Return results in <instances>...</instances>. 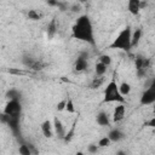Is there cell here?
Returning a JSON list of instances; mask_svg holds the SVG:
<instances>
[{"label":"cell","mask_w":155,"mask_h":155,"mask_svg":"<svg viewBox=\"0 0 155 155\" xmlns=\"http://www.w3.org/2000/svg\"><path fill=\"white\" fill-rule=\"evenodd\" d=\"M117 88H119V93H120L122 97L127 96V94L131 92V86H130L128 82H121V84L117 86Z\"/></svg>","instance_id":"17"},{"label":"cell","mask_w":155,"mask_h":155,"mask_svg":"<svg viewBox=\"0 0 155 155\" xmlns=\"http://www.w3.org/2000/svg\"><path fill=\"white\" fill-rule=\"evenodd\" d=\"M22 63L27 67V68H29V69H33V70H41V69H44L45 67H46V63L45 62H42L41 59H36V58H33V57H30V56H24L23 58H22Z\"/></svg>","instance_id":"6"},{"label":"cell","mask_w":155,"mask_h":155,"mask_svg":"<svg viewBox=\"0 0 155 155\" xmlns=\"http://www.w3.org/2000/svg\"><path fill=\"white\" fill-rule=\"evenodd\" d=\"M75 155H84V153H81V151H78Z\"/></svg>","instance_id":"33"},{"label":"cell","mask_w":155,"mask_h":155,"mask_svg":"<svg viewBox=\"0 0 155 155\" xmlns=\"http://www.w3.org/2000/svg\"><path fill=\"white\" fill-rule=\"evenodd\" d=\"M155 102V84L151 85L149 88H145L144 92L142 93L140 97V104L142 105H148Z\"/></svg>","instance_id":"7"},{"label":"cell","mask_w":155,"mask_h":155,"mask_svg":"<svg viewBox=\"0 0 155 155\" xmlns=\"http://www.w3.org/2000/svg\"><path fill=\"white\" fill-rule=\"evenodd\" d=\"M125 113H126V108H125L124 103H120L119 105L115 107V109L113 111V121L114 122H120L125 117Z\"/></svg>","instance_id":"8"},{"label":"cell","mask_w":155,"mask_h":155,"mask_svg":"<svg viewBox=\"0 0 155 155\" xmlns=\"http://www.w3.org/2000/svg\"><path fill=\"white\" fill-rule=\"evenodd\" d=\"M107 137L109 138L110 142H119V140H121V139L125 137V134H124L120 130L114 128V130H111V131L109 132V134H108Z\"/></svg>","instance_id":"12"},{"label":"cell","mask_w":155,"mask_h":155,"mask_svg":"<svg viewBox=\"0 0 155 155\" xmlns=\"http://www.w3.org/2000/svg\"><path fill=\"white\" fill-rule=\"evenodd\" d=\"M73 38L91 45H96L93 38V27L87 15H82L76 19L75 24L73 25Z\"/></svg>","instance_id":"1"},{"label":"cell","mask_w":155,"mask_h":155,"mask_svg":"<svg viewBox=\"0 0 155 155\" xmlns=\"http://www.w3.org/2000/svg\"><path fill=\"white\" fill-rule=\"evenodd\" d=\"M104 103H111V102H119V103H124L125 102V97H122L119 93V88H117V84L115 80H111L105 90H104Z\"/></svg>","instance_id":"3"},{"label":"cell","mask_w":155,"mask_h":155,"mask_svg":"<svg viewBox=\"0 0 155 155\" xmlns=\"http://www.w3.org/2000/svg\"><path fill=\"white\" fill-rule=\"evenodd\" d=\"M53 131L56 132V134L59 137V138H64V136H65V130H64V126H63V124H62V121L58 119V117H54V120H53Z\"/></svg>","instance_id":"10"},{"label":"cell","mask_w":155,"mask_h":155,"mask_svg":"<svg viewBox=\"0 0 155 155\" xmlns=\"http://www.w3.org/2000/svg\"><path fill=\"white\" fill-rule=\"evenodd\" d=\"M65 103H67V99H63V101H61V102L57 104V110H58V111H62V110H64V109H65Z\"/></svg>","instance_id":"28"},{"label":"cell","mask_w":155,"mask_h":155,"mask_svg":"<svg viewBox=\"0 0 155 155\" xmlns=\"http://www.w3.org/2000/svg\"><path fill=\"white\" fill-rule=\"evenodd\" d=\"M110 143H111V142L109 140L108 137H103V138H101L99 142H98V148H105V147H109Z\"/></svg>","instance_id":"24"},{"label":"cell","mask_w":155,"mask_h":155,"mask_svg":"<svg viewBox=\"0 0 155 155\" xmlns=\"http://www.w3.org/2000/svg\"><path fill=\"white\" fill-rule=\"evenodd\" d=\"M116 155H126V153L124 150H117L116 151Z\"/></svg>","instance_id":"32"},{"label":"cell","mask_w":155,"mask_h":155,"mask_svg":"<svg viewBox=\"0 0 155 155\" xmlns=\"http://www.w3.org/2000/svg\"><path fill=\"white\" fill-rule=\"evenodd\" d=\"M87 54L86 53H82L80 57H78V59L75 61V64H74V68L76 71H84L87 69L88 67V62H87Z\"/></svg>","instance_id":"9"},{"label":"cell","mask_w":155,"mask_h":155,"mask_svg":"<svg viewBox=\"0 0 155 155\" xmlns=\"http://www.w3.org/2000/svg\"><path fill=\"white\" fill-rule=\"evenodd\" d=\"M134 64H136L138 78H143V76H145L148 69L150 68V59L145 58L143 56H137L134 59Z\"/></svg>","instance_id":"4"},{"label":"cell","mask_w":155,"mask_h":155,"mask_svg":"<svg viewBox=\"0 0 155 155\" xmlns=\"http://www.w3.org/2000/svg\"><path fill=\"white\" fill-rule=\"evenodd\" d=\"M65 110L68 113H70V114L75 113V107H74V103H73L71 99H68L67 101V103H65Z\"/></svg>","instance_id":"25"},{"label":"cell","mask_w":155,"mask_h":155,"mask_svg":"<svg viewBox=\"0 0 155 155\" xmlns=\"http://www.w3.org/2000/svg\"><path fill=\"white\" fill-rule=\"evenodd\" d=\"M28 17H29V19H33V21H39V19H41L42 13L38 12L36 10H29V12H28Z\"/></svg>","instance_id":"21"},{"label":"cell","mask_w":155,"mask_h":155,"mask_svg":"<svg viewBox=\"0 0 155 155\" xmlns=\"http://www.w3.org/2000/svg\"><path fill=\"white\" fill-rule=\"evenodd\" d=\"M80 8H81V7H80V5H79V4H75V5H73V6H71V11H73V12H79V11H80Z\"/></svg>","instance_id":"31"},{"label":"cell","mask_w":155,"mask_h":155,"mask_svg":"<svg viewBox=\"0 0 155 155\" xmlns=\"http://www.w3.org/2000/svg\"><path fill=\"white\" fill-rule=\"evenodd\" d=\"M41 131H42V134L46 138H51L52 137V134H53V126H52L50 120H45L41 124Z\"/></svg>","instance_id":"11"},{"label":"cell","mask_w":155,"mask_h":155,"mask_svg":"<svg viewBox=\"0 0 155 155\" xmlns=\"http://www.w3.org/2000/svg\"><path fill=\"white\" fill-rule=\"evenodd\" d=\"M8 73L13 74V75H25L27 74V71L21 70V69H8Z\"/></svg>","instance_id":"27"},{"label":"cell","mask_w":155,"mask_h":155,"mask_svg":"<svg viewBox=\"0 0 155 155\" xmlns=\"http://www.w3.org/2000/svg\"><path fill=\"white\" fill-rule=\"evenodd\" d=\"M131 28L126 27L124 28L119 35L114 39V41L110 44L109 48H117L122 51H128L131 48Z\"/></svg>","instance_id":"2"},{"label":"cell","mask_w":155,"mask_h":155,"mask_svg":"<svg viewBox=\"0 0 155 155\" xmlns=\"http://www.w3.org/2000/svg\"><path fill=\"white\" fill-rule=\"evenodd\" d=\"M74 131H75V122L73 124V126H71V128H70V131L68 132V133H65V136H64V140L65 142H69L71 138H73V134H74Z\"/></svg>","instance_id":"26"},{"label":"cell","mask_w":155,"mask_h":155,"mask_svg":"<svg viewBox=\"0 0 155 155\" xmlns=\"http://www.w3.org/2000/svg\"><path fill=\"white\" fill-rule=\"evenodd\" d=\"M94 71H96V75L97 76H103L105 74V71H107V67L104 64H102V63L98 62L96 64V67H94Z\"/></svg>","instance_id":"19"},{"label":"cell","mask_w":155,"mask_h":155,"mask_svg":"<svg viewBox=\"0 0 155 155\" xmlns=\"http://www.w3.org/2000/svg\"><path fill=\"white\" fill-rule=\"evenodd\" d=\"M97 150H98V145H96V144H91V145L88 147V151H90L91 154L97 153Z\"/></svg>","instance_id":"29"},{"label":"cell","mask_w":155,"mask_h":155,"mask_svg":"<svg viewBox=\"0 0 155 155\" xmlns=\"http://www.w3.org/2000/svg\"><path fill=\"white\" fill-rule=\"evenodd\" d=\"M18 151H19V155H33L30 149H29V145L25 144V143H21V145L18 148Z\"/></svg>","instance_id":"20"},{"label":"cell","mask_w":155,"mask_h":155,"mask_svg":"<svg viewBox=\"0 0 155 155\" xmlns=\"http://www.w3.org/2000/svg\"><path fill=\"white\" fill-rule=\"evenodd\" d=\"M56 33H57V21H56V18H52L51 22L47 25V31H46L47 38L48 39H52Z\"/></svg>","instance_id":"14"},{"label":"cell","mask_w":155,"mask_h":155,"mask_svg":"<svg viewBox=\"0 0 155 155\" xmlns=\"http://www.w3.org/2000/svg\"><path fill=\"white\" fill-rule=\"evenodd\" d=\"M6 97H7L10 101H19V98H21V92L17 91V90H10V91H7Z\"/></svg>","instance_id":"18"},{"label":"cell","mask_w":155,"mask_h":155,"mask_svg":"<svg viewBox=\"0 0 155 155\" xmlns=\"http://www.w3.org/2000/svg\"><path fill=\"white\" fill-rule=\"evenodd\" d=\"M99 63L104 64L105 67L110 65V64H111V58H110V56H109V54H101V56H99Z\"/></svg>","instance_id":"23"},{"label":"cell","mask_w":155,"mask_h":155,"mask_svg":"<svg viewBox=\"0 0 155 155\" xmlns=\"http://www.w3.org/2000/svg\"><path fill=\"white\" fill-rule=\"evenodd\" d=\"M103 81H104L103 76H96V78H93V80L91 82V88H98L103 84Z\"/></svg>","instance_id":"22"},{"label":"cell","mask_w":155,"mask_h":155,"mask_svg":"<svg viewBox=\"0 0 155 155\" xmlns=\"http://www.w3.org/2000/svg\"><path fill=\"white\" fill-rule=\"evenodd\" d=\"M21 111H22V105L19 101H8L4 109V114L11 117H19Z\"/></svg>","instance_id":"5"},{"label":"cell","mask_w":155,"mask_h":155,"mask_svg":"<svg viewBox=\"0 0 155 155\" xmlns=\"http://www.w3.org/2000/svg\"><path fill=\"white\" fill-rule=\"evenodd\" d=\"M96 121H97V124H98L99 126H109V124H110L109 116H108V114L104 113V111H101V113L97 114Z\"/></svg>","instance_id":"13"},{"label":"cell","mask_w":155,"mask_h":155,"mask_svg":"<svg viewBox=\"0 0 155 155\" xmlns=\"http://www.w3.org/2000/svg\"><path fill=\"white\" fill-rule=\"evenodd\" d=\"M140 38H142V30L140 29H136L133 31V34H131V47L137 46L139 40H140Z\"/></svg>","instance_id":"16"},{"label":"cell","mask_w":155,"mask_h":155,"mask_svg":"<svg viewBox=\"0 0 155 155\" xmlns=\"http://www.w3.org/2000/svg\"><path fill=\"white\" fill-rule=\"evenodd\" d=\"M145 126H149V127L154 128V127H155V117H151L149 121H147V122H145Z\"/></svg>","instance_id":"30"},{"label":"cell","mask_w":155,"mask_h":155,"mask_svg":"<svg viewBox=\"0 0 155 155\" xmlns=\"http://www.w3.org/2000/svg\"><path fill=\"white\" fill-rule=\"evenodd\" d=\"M127 8L132 15H137L139 12V0H130L127 2Z\"/></svg>","instance_id":"15"},{"label":"cell","mask_w":155,"mask_h":155,"mask_svg":"<svg viewBox=\"0 0 155 155\" xmlns=\"http://www.w3.org/2000/svg\"><path fill=\"white\" fill-rule=\"evenodd\" d=\"M0 122H1V111H0Z\"/></svg>","instance_id":"34"}]
</instances>
